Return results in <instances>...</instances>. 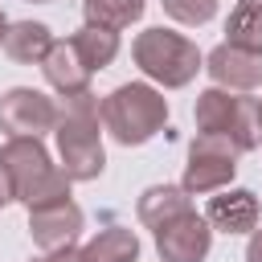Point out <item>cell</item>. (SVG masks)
<instances>
[{
    "label": "cell",
    "mask_w": 262,
    "mask_h": 262,
    "mask_svg": "<svg viewBox=\"0 0 262 262\" xmlns=\"http://www.w3.org/2000/svg\"><path fill=\"white\" fill-rule=\"evenodd\" d=\"M233 102H237V94H229L221 86L201 90L196 94V106H192L196 135H225L229 131V119H233Z\"/></svg>",
    "instance_id": "cell-16"
},
{
    "label": "cell",
    "mask_w": 262,
    "mask_h": 262,
    "mask_svg": "<svg viewBox=\"0 0 262 262\" xmlns=\"http://www.w3.org/2000/svg\"><path fill=\"white\" fill-rule=\"evenodd\" d=\"M29 4H49V0H29Z\"/></svg>",
    "instance_id": "cell-26"
},
{
    "label": "cell",
    "mask_w": 262,
    "mask_h": 262,
    "mask_svg": "<svg viewBox=\"0 0 262 262\" xmlns=\"http://www.w3.org/2000/svg\"><path fill=\"white\" fill-rule=\"evenodd\" d=\"M209 229H221V233H254L258 229V196L250 188H221L209 196L205 213Z\"/></svg>",
    "instance_id": "cell-10"
},
{
    "label": "cell",
    "mask_w": 262,
    "mask_h": 262,
    "mask_svg": "<svg viewBox=\"0 0 262 262\" xmlns=\"http://www.w3.org/2000/svg\"><path fill=\"white\" fill-rule=\"evenodd\" d=\"M225 45L262 53V12L250 8V4H237L229 12V20H225Z\"/></svg>",
    "instance_id": "cell-19"
},
{
    "label": "cell",
    "mask_w": 262,
    "mask_h": 262,
    "mask_svg": "<svg viewBox=\"0 0 262 262\" xmlns=\"http://www.w3.org/2000/svg\"><path fill=\"white\" fill-rule=\"evenodd\" d=\"M82 262H139V237L127 225H106L82 246Z\"/></svg>",
    "instance_id": "cell-14"
},
{
    "label": "cell",
    "mask_w": 262,
    "mask_h": 262,
    "mask_svg": "<svg viewBox=\"0 0 262 262\" xmlns=\"http://www.w3.org/2000/svg\"><path fill=\"white\" fill-rule=\"evenodd\" d=\"M188 209H192V196H188L180 184H151V188L139 192L135 217H139V225H147V229L156 233L160 225H168L172 217H180V213H188Z\"/></svg>",
    "instance_id": "cell-13"
},
{
    "label": "cell",
    "mask_w": 262,
    "mask_h": 262,
    "mask_svg": "<svg viewBox=\"0 0 262 262\" xmlns=\"http://www.w3.org/2000/svg\"><path fill=\"white\" fill-rule=\"evenodd\" d=\"M70 45H74V53L82 57V66H86L90 74L106 70V66L119 57V33L98 29V25H82V29L70 37Z\"/></svg>",
    "instance_id": "cell-15"
},
{
    "label": "cell",
    "mask_w": 262,
    "mask_h": 262,
    "mask_svg": "<svg viewBox=\"0 0 262 262\" xmlns=\"http://www.w3.org/2000/svg\"><path fill=\"white\" fill-rule=\"evenodd\" d=\"M86 225V213L74 205V201H61V205H45V209H33L29 213V233L37 242V250H66L78 242Z\"/></svg>",
    "instance_id": "cell-9"
},
{
    "label": "cell",
    "mask_w": 262,
    "mask_h": 262,
    "mask_svg": "<svg viewBox=\"0 0 262 262\" xmlns=\"http://www.w3.org/2000/svg\"><path fill=\"white\" fill-rule=\"evenodd\" d=\"M4 29H8V16L0 12V41H4Z\"/></svg>",
    "instance_id": "cell-24"
},
{
    "label": "cell",
    "mask_w": 262,
    "mask_h": 262,
    "mask_svg": "<svg viewBox=\"0 0 262 262\" xmlns=\"http://www.w3.org/2000/svg\"><path fill=\"white\" fill-rule=\"evenodd\" d=\"M98 119H102V131H111L115 143L139 147V143H147L164 131L168 98L151 82H123L98 102Z\"/></svg>",
    "instance_id": "cell-3"
},
{
    "label": "cell",
    "mask_w": 262,
    "mask_h": 262,
    "mask_svg": "<svg viewBox=\"0 0 262 262\" xmlns=\"http://www.w3.org/2000/svg\"><path fill=\"white\" fill-rule=\"evenodd\" d=\"M237 156L242 151L225 135H196L188 143V164H184L180 188L188 196H209V192L229 188L237 176Z\"/></svg>",
    "instance_id": "cell-5"
},
{
    "label": "cell",
    "mask_w": 262,
    "mask_h": 262,
    "mask_svg": "<svg viewBox=\"0 0 262 262\" xmlns=\"http://www.w3.org/2000/svg\"><path fill=\"white\" fill-rule=\"evenodd\" d=\"M225 139H229L237 151H254V147H262V102H258V98L237 94Z\"/></svg>",
    "instance_id": "cell-17"
},
{
    "label": "cell",
    "mask_w": 262,
    "mask_h": 262,
    "mask_svg": "<svg viewBox=\"0 0 262 262\" xmlns=\"http://www.w3.org/2000/svg\"><path fill=\"white\" fill-rule=\"evenodd\" d=\"M57 127V102L45 90L12 86L0 94V131L8 139H41Z\"/></svg>",
    "instance_id": "cell-6"
},
{
    "label": "cell",
    "mask_w": 262,
    "mask_h": 262,
    "mask_svg": "<svg viewBox=\"0 0 262 262\" xmlns=\"http://www.w3.org/2000/svg\"><path fill=\"white\" fill-rule=\"evenodd\" d=\"M143 8H147V0H82L86 25H98V29H111V33L131 29L143 16Z\"/></svg>",
    "instance_id": "cell-18"
},
{
    "label": "cell",
    "mask_w": 262,
    "mask_h": 262,
    "mask_svg": "<svg viewBox=\"0 0 262 262\" xmlns=\"http://www.w3.org/2000/svg\"><path fill=\"white\" fill-rule=\"evenodd\" d=\"M41 74H45V82H49L61 98L86 94V90H90V78H94V74L82 66V57L74 53L70 37H57V41L49 45V53H45V61H41Z\"/></svg>",
    "instance_id": "cell-11"
},
{
    "label": "cell",
    "mask_w": 262,
    "mask_h": 262,
    "mask_svg": "<svg viewBox=\"0 0 262 262\" xmlns=\"http://www.w3.org/2000/svg\"><path fill=\"white\" fill-rule=\"evenodd\" d=\"M160 4H164V12H168L176 25L196 29V25H209V20L217 16V4H221V0H160Z\"/></svg>",
    "instance_id": "cell-20"
},
{
    "label": "cell",
    "mask_w": 262,
    "mask_h": 262,
    "mask_svg": "<svg viewBox=\"0 0 262 262\" xmlns=\"http://www.w3.org/2000/svg\"><path fill=\"white\" fill-rule=\"evenodd\" d=\"M53 41H57V37L49 33L45 20H8L0 49H4L12 61H20V66H41Z\"/></svg>",
    "instance_id": "cell-12"
},
{
    "label": "cell",
    "mask_w": 262,
    "mask_h": 262,
    "mask_svg": "<svg viewBox=\"0 0 262 262\" xmlns=\"http://www.w3.org/2000/svg\"><path fill=\"white\" fill-rule=\"evenodd\" d=\"M242 4H250V8H258V12H262V0H242Z\"/></svg>",
    "instance_id": "cell-25"
},
{
    "label": "cell",
    "mask_w": 262,
    "mask_h": 262,
    "mask_svg": "<svg viewBox=\"0 0 262 262\" xmlns=\"http://www.w3.org/2000/svg\"><path fill=\"white\" fill-rule=\"evenodd\" d=\"M57 168L70 180H98L106 168V147H102V119H98V98L86 94H70L57 106Z\"/></svg>",
    "instance_id": "cell-1"
},
{
    "label": "cell",
    "mask_w": 262,
    "mask_h": 262,
    "mask_svg": "<svg viewBox=\"0 0 262 262\" xmlns=\"http://www.w3.org/2000/svg\"><path fill=\"white\" fill-rule=\"evenodd\" d=\"M209 250H213V229L196 209H188V213H180L156 229L160 262H205Z\"/></svg>",
    "instance_id": "cell-7"
},
{
    "label": "cell",
    "mask_w": 262,
    "mask_h": 262,
    "mask_svg": "<svg viewBox=\"0 0 262 262\" xmlns=\"http://www.w3.org/2000/svg\"><path fill=\"white\" fill-rule=\"evenodd\" d=\"M0 164H4L8 180H12V201H20L29 213L70 201L74 180L53 164V156L45 151L41 139H4Z\"/></svg>",
    "instance_id": "cell-2"
},
{
    "label": "cell",
    "mask_w": 262,
    "mask_h": 262,
    "mask_svg": "<svg viewBox=\"0 0 262 262\" xmlns=\"http://www.w3.org/2000/svg\"><path fill=\"white\" fill-rule=\"evenodd\" d=\"M131 57L143 70V78L164 90H180L205 70V53L196 49V41H188L184 33H172L164 25L143 29L131 41Z\"/></svg>",
    "instance_id": "cell-4"
},
{
    "label": "cell",
    "mask_w": 262,
    "mask_h": 262,
    "mask_svg": "<svg viewBox=\"0 0 262 262\" xmlns=\"http://www.w3.org/2000/svg\"><path fill=\"white\" fill-rule=\"evenodd\" d=\"M246 262H262V225L250 233V242H246Z\"/></svg>",
    "instance_id": "cell-22"
},
{
    "label": "cell",
    "mask_w": 262,
    "mask_h": 262,
    "mask_svg": "<svg viewBox=\"0 0 262 262\" xmlns=\"http://www.w3.org/2000/svg\"><path fill=\"white\" fill-rule=\"evenodd\" d=\"M205 70L213 78V86L229 90V94H250L262 86V53L237 49V45H217L205 53Z\"/></svg>",
    "instance_id": "cell-8"
},
{
    "label": "cell",
    "mask_w": 262,
    "mask_h": 262,
    "mask_svg": "<svg viewBox=\"0 0 262 262\" xmlns=\"http://www.w3.org/2000/svg\"><path fill=\"white\" fill-rule=\"evenodd\" d=\"M4 205H12V180H8V172H4V164H0V209Z\"/></svg>",
    "instance_id": "cell-23"
},
{
    "label": "cell",
    "mask_w": 262,
    "mask_h": 262,
    "mask_svg": "<svg viewBox=\"0 0 262 262\" xmlns=\"http://www.w3.org/2000/svg\"><path fill=\"white\" fill-rule=\"evenodd\" d=\"M29 262H82V250H78V246H66V250H41V254L29 258Z\"/></svg>",
    "instance_id": "cell-21"
}]
</instances>
